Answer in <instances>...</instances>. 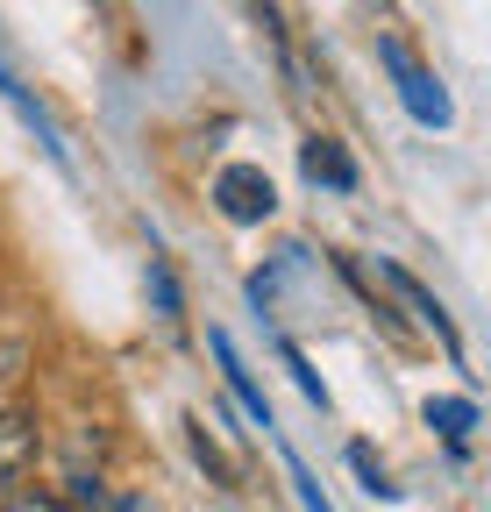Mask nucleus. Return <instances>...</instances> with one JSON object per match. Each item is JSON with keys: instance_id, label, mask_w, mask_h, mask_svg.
Returning a JSON list of instances; mask_svg holds the SVG:
<instances>
[{"instance_id": "f257e3e1", "label": "nucleus", "mask_w": 491, "mask_h": 512, "mask_svg": "<svg viewBox=\"0 0 491 512\" xmlns=\"http://www.w3.org/2000/svg\"><path fill=\"white\" fill-rule=\"evenodd\" d=\"M385 64H392V79H399V100H406V114L413 121H427V128H449V93H442V79L427 72V64H413L399 43H385Z\"/></svg>"}, {"instance_id": "f03ea898", "label": "nucleus", "mask_w": 491, "mask_h": 512, "mask_svg": "<svg viewBox=\"0 0 491 512\" xmlns=\"http://www.w3.org/2000/svg\"><path fill=\"white\" fill-rule=\"evenodd\" d=\"M214 207H221L228 221H264V214L278 207V192H271V178H264L257 164H228V171L214 178Z\"/></svg>"}, {"instance_id": "7ed1b4c3", "label": "nucleus", "mask_w": 491, "mask_h": 512, "mask_svg": "<svg viewBox=\"0 0 491 512\" xmlns=\"http://www.w3.org/2000/svg\"><path fill=\"white\" fill-rule=\"evenodd\" d=\"M29 463H36V420L29 413H0V505L15 498Z\"/></svg>"}, {"instance_id": "20e7f679", "label": "nucleus", "mask_w": 491, "mask_h": 512, "mask_svg": "<svg viewBox=\"0 0 491 512\" xmlns=\"http://www.w3.org/2000/svg\"><path fill=\"white\" fill-rule=\"evenodd\" d=\"M214 356H221V377H228V392H235L242 406H250V420H257V427H271V399L257 392V377L242 370V356H235V342H228V335H214Z\"/></svg>"}, {"instance_id": "39448f33", "label": "nucleus", "mask_w": 491, "mask_h": 512, "mask_svg": "<svg viewBox=\"0 0 491 512\" xmlns=\"http://www.w3.org/2000/svg\"><path fill=\"white\" fill-rule=\"evenodd\" d=\"M385 278H392V285H399V292H406V299H413V306H420V313H427V328H435V335H442V349H449V356H456V349H463V342H456V320H449V313H442V299H435V292H427V285H420V278H413V271H399V264H385Z\"/></svg>"}, {"instance_id": "423d86ee", "label": "nucleus", "mask_w": 491, "mask_h": 512, "mask_svg": "<svg viewBox=\"0 0 491 512\" xmlns=\"http://www.w3.org/2000/svg\"><path fill=\"white\" fill-rule=\"evenodd\" d=\"M306 178H314V185L328 178L335 192H349V185H356V164H349L335 143H321V136H314V143H306Z\"/></svg>"}, {"instance_id": "0eeeda50", "label": "nucleus", "mask_w": 491, "mask_h": 512, "mask_svg": "<svg viewBox=\"0 0 491 512\" xmlns=\"http://www.w3.org/2000/svg\"><path fill=\"white\" fill-rule=\"evenodd\" d=\"M427 427H442L449 441H463V434L477 427V406H470V399H427Z\"/></svg>"}, {"instance_id": "6e6552de", "label": "nucleus", "mask_w": 491, "mask_h": 512, "mask_svg": "<svg viewBox=\"0 0 491 512\" xmlns=\"http://www.w3.org/2000/svg\"><path fill=\"white\" fill-rule=\"evenodd\" d=\"M349 463L363 470V491H371V498H399V484L385 477V463H378V456H371V448H363V441L349 448Z\"/></svg>"}, {"instance_id": "1a4fd4ad", "label": "nucleus", "mask_w": 491, "mask_h": 512, "mask_svg": "<svg viewBox=\"0 0 491 512\" xmlns=\"http://www.w3.org/2000/svg\"><path fill=\"white\" fill-rule=\"evenodd\" d=\"M0 512H72V505H65V498H50V491H15Z\"/></svg>"}]
</instances>
